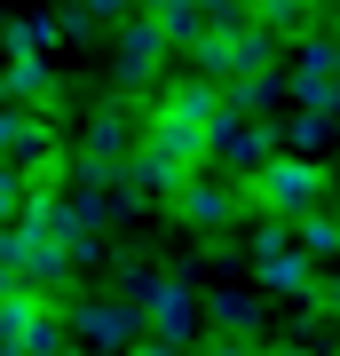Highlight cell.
Returning a JSON list of instances; mask_svg holds the SVG:
<instances>
[{
  "instance_id": "5",
  "label": "cell",
  "mask_w": 340,
  "mask_h": 356,
  "mask_svg": "<svg viewBox=\"0 0 340 356\" xmlns=\"http://www.w3.org/2000/svg\"><path fill=\"white\" fill-rule=\"evenodd\" d=\"M277 151H285V143H277V127H269V119H238L229 103H214V135H206V159L238 166V175H261Z\"/></svg>"
},
{
  "instance_id": "9",
  "label": "cell",
  "mask_w": 340,
  "mask_h": 356,
  "mask_svg": "<svg viewBox=\"0 0 340 356\" xmlns=\"http://www.w3.org/2000/svg\"><path fill=\"white\" fill-rule=\"evenodd\" d=\"M175 214L190 229H222V222L245 214V198H238V182H222V175H190L182 191H175Z\"/></svg>"
},
{
  "instance_id": "3",
  "label": "cell",
  "mask_w": 340,
  "mask_h": 356,
  "mask_svg": "<svg viewBox=\"0 0 340 356\" xmlns=\"http://www.w3.org/2000/svg\"><path fill=\"white\" fill-rule=\"evenodd\" d=\"M72 325L48 293H0V356H63Z\"/></svg>"
},
{
  "instance_id": "1",
  "label": "cell",
  "mask_w": 340,
  "mask_h": 356,
  "mask_svg": "<svg viewBox=\"0 0 340 356\" xmlns=\"http://www.w3.org/2000/svg\"><path fill=\"white\" fill-rule=\"evenodd\" d=\"M214 88H175V95H159V111H151V151H166L175 166H190V175H198L206 166V135H214Z\"/></svg>"
},
{
  "instance_id": "11",
  "label": "cell",
  "mask_w": 340,
  "mask_h": 356,
  "mask_svg": "<svg viewBox=\"0 0 340 356\" xmlns=\"http://www.w3.org/2000/svg\"><path fill=\"white\" fill-rule=\"evenodd\" d=\"M48 95H56V64L48 56H8L0 64V103L24 111V103H48Z\"/></svg>"
},
{
  "instance_id": "18",
  "label": "cell",
  "mask_w": 340,
  "mask_h": 356,
  "mask_svg": "<svg viewBox=\"0 0 340 356\" xmlns=\"http://www.w3.org/2000/svg\"><path fill=\"white\" fill-rule=\"evenodd\" d=\"M277 143H293L285 159H316V151L332 143V119H325V111H293L285 127H277Z\"/></svg>"
},
{
  "instance_id": "27",
  "label": "cell",
  "mask_w": 340,
  "mask_h": 356,
  "mask_svg": "<svg viewBox=\"0 0 340 356\" xmlns=\"http://www.w3.org/2000/svg\"><path fill=\"white\" fill-rule=\"evenodd\" d=\"M277 356H316V348H277Z\"/></svg>"
},
{
  "instance_id": "13",
  "label": "cell",
  "mask_w": 340,
  "mask_h": 356,
  "mask_svg": "<svg viewBox=\"0 0 340 356\" xmlns=\"http://www.w3.org/2000/svg\"><path fill=\"white\" fill-rule=\"evenodd\" d=\"M127 182H135L143 198H175L190 182V166H175L166 151H151V143H135V159H127Z\"/></svg>"
},
{
  "instance_id": "15",
  "label": "cell",
  "mask_w": 340,
  "mask_h": 356,
  "mask_svg": "<svg viewBox=\"0 0 340 356\" xmlns=\"http://www.w3.org/2000/svg\"><path fill=\"white\" fill-rule=\"evenodd\" d=\"M293 254H309V261L340 254V206H309V214L293 222Z\"/></svg>"
},
{
  "instance_id": "12",
  "label": "cell",
  "mask_w": 340,
  "mask_h": 356,
  "mask_svg": "<svg viewBox=\"0 0 340 356\" xmlns=\"http://www.w3.org/2000/svg\"><path fill=\"white\" fill-rule=\"evenodd\" d=\"M245 24H253V32H269V40H309L316 0H245Z\"/></svg>"
},
{
  "instance_id": "8",
  "label": "cell",
  "mask_w": 340,
  "mask_h": 356,
  "mask_svg": "<svg viewBox=\"0 0 340 356\" xmlns=\"http://www.w3.org/2000/svg\"><path fill=\"white\" fill-rule=\"evenodd\" d=\"M198 301H190V293L182 285H151V293H143V341H159V348H175V356H190V348H198Z\"/></svg>"
},
{
  "instance_id": "21",
  "label": "cell",
  "mask_w": 340,
  "mask_h": 356,
  "mask_svg": "<svg viewBox=\"0 0 340 356\" xmlns=\"http://www.w3.org/2000/svg\"><path fill=\"white\" fill-rule=\"evenodd\" d=\"M190 64H198V79H190V88H222V79H229V40L206 32L198 48H190Z\"/></svg>"
},
{
  "instance_id": "16",
  "label": "cell",
  "mask_w": 340,
  "mask_h": 356,
  "mask_svg": "<svg viewBox=\"0 0 340 356\" xmlns=\"http://www.w3.org/2000/svg\"><path fill=\"white\" fill-rule=\"evenodd\" d=\"M253 269H261V285H269V293H301V301L316 293V261H309V254H293V245H285V254H261Z\"/></svg>"
},
{
  "instance_id": "25",
  "label": "cell",
  "mask_w": 340,
  "mask_h": 356,
  "mask_svg": "<svg viewBox=\"0 0 340 356\" xmlns=\"http://www.w3.org/2000/svg\"><path fill=\"white\" fill-rule=\"evenodd\" d=\"M309 301H325V309H332V317H340V269H332V277H325V285H316V293H309Z\"/></svg>"
},
{
  "instance_id": "14",
  "label": "cell",
  "mask_w": 340,
  "mask_h": 356,
  "mask_svg": "<svg viewBox=\"0 0 340 356\" xmlns=\"http://www.w3.org/2000/svg\"><path fill=\"white\" fill-rule=\"evenodd\" d=\"M198 317H214V341H261V309H253L245 293H214Z\"/></svg>"
},
{
  "instance_id": "24",
  "label": "cell",
  "mask_w": 340,
  "mask_h": 356,
  "mask_svg": "<svg viewBox=\"0 0 340 356\" xmlns=\"http://www.w3.org/2000/svg\"><path fill=\"white\" fill-rule=\"evenodd\" d=\"M198 356H261V341H206Z\"/></svg>"
},
{
  "instance_id": "17",
  "label": "cell",
  "mask_w": 340,
  "mask_h": 356,
  "mask_svg": "<svg viewBox=\"0 0 340 356\" xmlns=\"http://www.w3.org/2000/svg\"><path fill=\"white\" fill-rule=\"evenodd\" d=\"M56 40H63V24H56V16H16V24L0 32V48H8V56H48Z\"/></svg>"
},
{
  "instance_id": "23",
  "label": "cell",
  "mask_w": 340,
  "mask_h": 356,
  "mask_svg": "<svg viewBox=\"0 0 340 356\" xmlns=\"http://www.w3.org/2000/svg\"><path fill=\"white\" fill-rule=\"evenodd\" d=\"M16 198H24V175H8V166H0V229L16 222Z\"/></svg>"
},
{
  "instance_id": "2",
  "label": "cell",
  "mask_w": 340,
  "mask_h": 356,
  "mask_svg": "<svg viewBox=\"0 0 340 356\" xmlns=\"http://www.w3.org/2000/svg\"><path fill=\"white\" fill-rule=\"evenodd\" d=\"M325 191H332L325 166L316 159H285V151L261 175H245V206H269V222H301L309 206H325Z\"/></svg>"
},
{
  "instance_id": "19",
  "label": "cell",
  "mask_w": 340,
  "mask_h": 356,
  "mask_svg": "<svg viewBox=\"0 0 340 356\" xmlns=\"http://www.w3.org/2000/svg\"><path fill=\"white\" fill-rule=\"evenodd\" d=\"M135 0H72V16H56L63 32H103V24H127Z\"/></svg>"
},
{
  "instance_id": "20",
  "label": "cell",
  "mask_w": 340,
  "mask_h": 356,
  "mask_svg": "<svg viewBox=\"0 0 340 356\" xmlns=\"http://www.w3.org/2000/svg\"><path fill=\"white\" fill-rule=\"evenodd\" d=\"M127 143H135L127 111H111V103H103V111H95V127H88V151H95V159H127Z\"/></svg>"
},
{
  "instance_id": "4",
  "label": "cell",
  "mask_w": 340,
  "mask_h": 356,
  "mask_svg": "<svg viewBox=\"0 0 340 356\" xmlns=\"http://www.w3.org/2000/svg\"><path fill=\"white\" fill-rule=\"evenodd\" d=\"M0 166H8V175H24V182H40L48 166L63 175V159H56V127H48L40 111L0 103Z\"/></svg>"
},
{
  "instance_id": "10",
  "label": "cell",
  "mask_w": 340,
  "mask_h": 356,
  "mask_svg": "<svg viewBox=\"0 0 340 356\" xmlns=\"http://www.w3.org/2000/svg\"><path fill=\"white\" fill-rule=\"evenodd\" d=\"M159 72H166V40L143 24V16H127L119 24V88H151Z\"/></svg>"
},
{
  "instance_id": "22",
  "label": "cell",
  "mask_w": 340,
  "mask_h": 356,
  "mask_svg": "<svg viewBox=\"0 0 340 356\" xmlns=\"http://www.w3.org/2000/svg\"><path fill=\"white\" fill-rule=\"evenodd\" d=\"M285 245H293V222H261V229H253V261H261V254H285Z\"/></svg>"
},
{
  "instance_id": "6",
  "label": "cell",
  "mask_w": 340,
  "mask_h": 356,
  "mask_svg": "<svg viewBox=\"0 0 340 356\" xmlns=\"http://www.w3.org/2000/svg\"><path fill=\"white\" fill-rule=\"evenodd\" d=\"M63 325H72V348H88V356H127L143 341V309H127V301H79V309H63Z\"/></svg>"
},
{
  "instance_id": "26",
  "label": "cell",
  "mask_w": 340,
  "mask_h": 356,
  "mask_svg": "<svg viewBox=\"0 0 340 356\" xmlns=\"http://www.w3.org/2000/svg\"><path fill=\"white\" fill-rule=\"evenodd\" d=\"M127 356H175V348H159V341H135V348H127Z\"/></svg>"
},
{
  "instance_id": "7",
  "label": "cell",
  "mask_w": 340,
  "mask_h": 356,
  "mask_svg": "<svg viewBox=\"0 0 340 356\" xmlns=\"http://www.w3.org/2000/svg\"><path fill=\"white\" fill-rule=\"evenodd\" d=\"M285 95L301 111H325V119L340 111V40H316V32L301 40V64L285 72Z\"/></svg>"
}]
</instances>
